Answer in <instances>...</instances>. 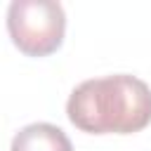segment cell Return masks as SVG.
I'll list each match as a JSON object with an SVG mask.
<instances>
[{"mask_svg": "<svg viewBox=\"0 0 151 151\" xmlns=\"http://www.w3.org/2000/svg\"><path fill=\"white\" fill-rule=\"evenodd\" d=\"M68 120L90 134H132L151 123V87L130 73L83 80L66 101Z\"/></svg>", "mask_w": 151, "mask_h": 151, "instance_id": "6da1fadb", "label": "cell"}, {"mask_svg": "<svg viewBox=\"0 0 151 151\" xmlns=\"http://www.w3.org/2000/svg\"><path fill=\"white\" fill-rule=\"evenodd\" d=\"M7 31L26 57H47L64 42V7L54 0H14L7 7Z\"/></svg>", "mask_w": 151, "mask_h": 151, "instance_id": "7a4b0ae2", "label": "cell"}, {"mask_svg": "<svg viewBox=\"0 0 151 151\" xmlns=\"http://www.w3.org/2000/svg\"><path fill=\"white\" fill-rule=\"evenodd\" d=\"M9 151H73V144L61 127L52 123H31L14 134Z\"/></svg>", "mask_w": 151, "mask_h": 151, "instance_id": "3957f363", "label": "cell"}]
</instances>
